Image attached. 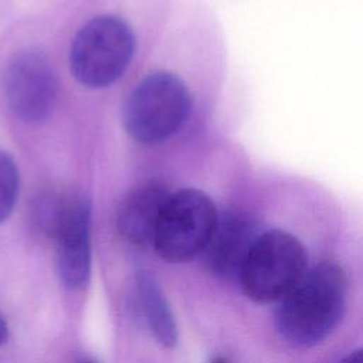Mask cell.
<instances>
[{
    "mask_svg": "<svg viewBox=\"0 0 363 363\" xmlns=\"http://www.w3.org/2000/svg\"><path fill=\"white\" fill-rule=\"evenodd\" d=\"M135 52L130 27L116 16H98L85 23L71 44L74 78L88 88H105L122 77Z\"/></svg>",
    "mask_w": 363,
    "mask_h": 363,
    "instance_id": "4",
    "label": "cell"
},
{
    "mask_svg": "<svg viewBox=\"0 0 363 363\" xmlns=\"http://www.w3.org/2000/svg\"><path fill=\"white\" fill-rule=\"evenodd\" d=\"M339 363H363V354L362 350L357 349L354 352H350L347 356H345Z\"/></svg>",
    "mask_w": 363,
    "mask_h": 363,
    "instance_id": "12",
    "label": "cell"
},
{
    "mask_svg": "<svg viewBox=\"0 0 363 363\" xmlns=\"http://www.w3.org/2000/svg\"><path fill=\"white\" fill-rule=\"evenodd\" d=\"M190 108L186 84L173 72L155 71L128 95L122 123L135 142L152 146L172 138L187 121Z\"/></svg>",
    "mask_w": 363,
    "mask_h": 363,
    "instance_id": "2",
    "label": "cell"
},
{
    "mask_svg": "<svg viewBox=\"0 0 363 363\" xmlns=\"http://www.w3.org/2000/svg\"><path fill=\"white\" fill-rule=\"evenodd\" d=\"M217 218L216 206L206 193L196 189L176 191L163 207L152 244L164 261L187 262L203 252Z\"/></svg>",
    "mask_w": 363,
    "mask_h": 363,
    "instance_id": "6",
    "label": "cell"
},
{
    "mask_svg": "<svg viewBox=\"0 0 363 363\" xmlns=\"http://www.w3.org/2000/svg\"><path fill=\"white\" fill-rule=\"evenodd\" d=\"M259 235L257 221L242 211L218 216L214 231L203 250L208 272L221 281L238 279L242 264Z\"/></svg>",
    "mask_w": 363,
    "mask_h": 363,
    "instance_id": "8",
    "label": "cell"
},
{
    "mask_svg": "<svg viewBox=\"0 0 363 363\" xmlns=\"http://www.w3.org/2000/svg\"><path fill=\"white\" fill-rule=\"evenodd\" d=\"M37 224L55 242L62 285L81 291L91 275V207L79 194H48L35 210Z\"/></svg>",
    "mask_w": 363,
    "mask_h": 363,
    "instance_id": "3",
    "label": "cell"
},
{
    "mask_svg": "<svg viewBox=\"0 0 363 363\" xmlns=\"http://www.w3.org/2000/svg\"><path fill=\"white\" fill-rule=\"evenodd\" d=\"M306 251L282 230H268L255 238L238 275L247 298L258 303L279 301L305 274Z\"/></svg>",
    "mask_w": 363,
    "mask_h": 363,
    "instance_id": "5",
    "label": "cell"
},
{
    "mask_svg": "<svg viewBox=\"0 0 363 363\" xmlns=\"http://www.w3.org/2000/svg\"><path fill=\"white\" fill-rule=\"evenodd\" d=\"M77 363H96V362L92 360V359H81V360L77 362Z\"/></svg>",
    "mask_w": 363,
    "mask_h": 363,
    "instance_id": "15",
    "label": "cell"
},
{
    "mask_svg": "<svg viewBox=\"0 0 363 363\" xmlns=\"http://www.w3.org/2000/svg\"><path fill=\"white\" fill-rule=\"evenodd\" d=\"M135 298L155 340L166 349H173L179 339L177 323L162 286L149 271L140 269L135 274Z\"/></svg>",
    "mask_w": 363,
    "mask_h": 363,
    "instance_id": "10",
    "label": "cell"
},
{
    "mask_svg": "<svg viewBox=\"0 0 363 363\" xmlns=\"http://www.w3.org/2000/svg\"><path fill=\"white\" fill-rule=\"evenodd\" d=\"M20 189V176L14 159L0 150V223L6 221L16 206Z\"/></svg>",
    "mask_w": 363,
    "mask_h": 363,
    "instance_id": "11",
    "label": "cell"
},
{
    "mask_svg": "<svg viewBox=\"0 0 363 363\" xmlns=\"http://www.w3.org/2000/svg\"><path fill=\"white\" fill-rule=\"evenodd\" d=\"M7 337H9V326H7L3 315L0 313V346L7 342Z\"/></svg>",
    "mask_w": 363,
    "mask_h": 363,
    "instance_id": "13",
    "label": "cell"
},
{
    "mask_svg": "<svg viewBox=\"0 0 363 363\" xmlns=\"http://www.w3.org/2000/svg\"><path fill=\"white\" fill-rule=\"evenodd\" d=\"M279 301L275 326L281 337L294 346H315L336 329L345 315V271L333 262L315 265Z\"/></svg>",
    "mask_w": 363,
    "mask_h": 363,
    "instance_id": "1",
    "label": "cell"
},
{
    "mask_svg": "<svg viewBox=\"0 0 363 363\" xmlns=\"http://www.w3.org/2000/svg\"><path fill=\"white\" fill-rule=\"evenodd\" d=\"M210 363H228L225 359H223V357H216V359H213Z\"/></svg>",
    "mask_w": 363,
    "mask_h": 363,
    "instance_id": "14",
    "label": "cell"
},
{
    "mask_svg": "<svg viewBox=\"0 0 363 363\" xmlns=\"http://www.w3.org/2000/svg\"><path fill=\"white\" fill-rule=\"evenodd\" d=\"M1 86L7 108L23 122H43L55 106L57 77L47 55L35 47L21 48L9 58Z\"/></svg>",
    "mask_w": 363,
    "mask_h": 363,
    "instance_id": "7",
    "label": "cell"
},
{
    "mask_svg": "<svg viewBox=\"0 0 363 363\" xmlns=\"http://www.w3.org/2000/svg\"><path fill=\"white\" fill-rule=\"evenodd\" d=\"M170 193L159 182H145L133 187L118 208V231L133 245H146L153 235Z\"/></svg>",
    "mask_w": 363,
    "mask_h": 363,
    "instance_id": "9",
    "label": "cell"
}]
</instances>
